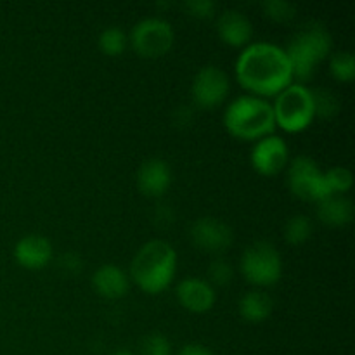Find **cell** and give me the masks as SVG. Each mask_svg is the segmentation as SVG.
Listing matches in <instances>:
<instances>
[{
    "instance_id": "24",
    "label": "cell",
    "mask_w": 355,
    "mask_h": 355,
    "mask_svg": "<svg viewBox=\"0 0 355 355\" xmlns=\"http://www.w3.org/2000/svg\"><path fill=\"white\" fill-rule=\"evenodd\" d=\"M263 14L276 23H288L297 16V7L286 0H267L262 3Z\"/></svg>"
},
{
    "instance_id": "18",
    "label": "cell",
    "mask_w": 355,
    "mask_h": 355,
    "mask_svg": "<svg viewBox=\"0 0 355 355\" xmlns=\"http://www.w3.org/2000/svg\"><path fill=\"white\" fill-rule=\"evenodd\" d=\"M319 220L329 227H345L352 222L354 205L345 196H329L319 203Z\"/></svg>"
},
{
    "instance_id": "25",
    "label": "cell",
    "mask_w": 355,
    "mask_h": 355,
    "mask_svg": "<svg viewBox=\"0 0 355 355\" xmlns=\"http://www.w3.org/2000/svg\"><path fill=\"white\" fill-rule=\"evenodd\" d=\"M232 267L227 260L215 259L208 267V277H210V284H217V286H227L232 281Z\"/></svg>"
},
{
    "instance_id": "10",
    "label": "cell",
    "mask_w": 355,
    "mask_h": 355,
    "mask_svg": "<svg viewBox=\"0 0 355 355\" xmlns=\"http://www.w3.org/2000/svg\"><path fill=\"white\" fill-rule=\"evenodd\" d=\"M290 158V148L279 135H267L259 139L252 149V166L260 175L272 177L283 172Z\"/></svg>"
},
{
    "instance_id": "3",
    "label": "cell",
    "mask_w": 355,
    "mask_h": 355,
    "mask_svg": "<svg viewBox=\"0 0 355 355\" xmlns=\"http://www.w3.org/2000/svg\"><path fill=\"white\" fill-rule=\"evenodd\" d=\"M224 127L232 137L259 141L276 130L272 104L257 96H239L224 111Z\"/></svg>"
},
{
    "instance_id": "12",
    "label": "cell",
    "mask_w": 355,
    "mask_h": 355,
    "mask_svg": "<svg viewBox=\"0 0 355 355\" xmlns=\"http://www.w3.org/2000/svg\"><path fill=\"white\" fill-rule=\"evenodd\" d=\"M177 300L186 311L203 314L214 309L217 293L208 281L200 277H186L177 284Z\"/></svg>"
},
{
    "instance_id": "13",
    "label": "cell",
    "mask_w": 355,
    "mask_h": 355,
    "mask_svg": "<svg viewBox=\"0 0 355 355\" xmlns=\"http://www.w3.org/2000/svg\"><path fill=\"white\" fill-rule=\"evenodd\" d=\"M54 250L51 241L40 234H28L14 246V259L21 267L30 270H40L51 263Z\"/></svg>"
},
{
    "instance_id": "17",
    "label": "cell",
    "mask_w": 355,
    "mask_h": 355,
    "mask_svg": "<svg viewBox=\"0 0 355 355\" xmlns=\"http://www.w3.org/2000/svg\"><path fill=\"white\" fill-rule=\"evenodd\" d=\"M239 315L245 319L246 322H253L259 324L269 319V315L274 311V300L269 293L262 290H252L246 291L238 302Z\"/></svg>"
},
{
    "instance_id": "16",
    "label": "cell",
    "mask_w": 355,
    "mask_h": 355,
    "mask_svg": "<svg viewBox=\"0 0 355 355\" xmlns=\"http://www.w3.org/2000/svg\"><path fill=\"white\" fill-rule=\"evenodd\" d=\"M92 286L97 291V295L110 300L123 298L130 290V277L120 267L113 263H104L94 272Z\"/></svg>"
},
{
    "instance_id": "29",
    "label": "cell",
    "mask_w": 355,
    "mask_h": 355,
    "mask_svg": "<svg viewBox=\"0 0 355 355\" xmlns=\"http://www.w3.org/2000/svg\"><path fill=\"white\" fill-rule=\"evenodd\" d=\"M111 355H134V354L128 352V350H116V352L111 354Z\"/></svg>"
},
{
    "instance_id": "11",
    "label": "cell",
    "mask_w": 355,
    "mask_h": 355,
    "mask_svg": "<svg viewBox=\"0 0 355 355\" xmlns=\"http://www.w3.org/2000/svg\"><path fill=\"white\" fill-rule=\"evenodd\" d=\"M191 241L201 252L218 255L224 253L234 241L232 229L215 217H203L191 225Z\"/></svg>"
},
{
    "instance_id": "7",
    "label": "cell",
    "mask_w": 355,
    "mask_h": 355,
    "mask_svg": "<svg viewBox=\"0 0 355 355\" xmlns=\"http://www.w3.org/2000/svg\"><path fill=\"white\" fill-rule=\"evenodd\" d=\"M175 42V31L168 21L162 17L141 19L128 35V44L144 59H158L168 54Z\"/></svg>"
},
{
    "instance_id": "8",
    "label": "cell",
    "mask_w": 355,
    "mask_h": 355,
    "mask_svg": "<svg viewBox=\"0 0 355 355\" xmlns=\"http://www.w3.org/2000/svg\"><path fill=\"white\" fill-rule=\"evenodd\" d=\"M288 187L297 198L304 201L321 203L329 198L324 172L309 156H297L288 166Z\"/></svg>"
},
{
    "instance_id": "28",
    "label": "cell",
    "mask_w": 355,
    "mask_h": 355,
    "mask_svg": "<svg viewBox=\"0 0 355 355\" xmlns=\"http://www.w3.org/2000/svg\"><path fill=\"white\" fill-rule=\"evenodd\" d=\"M179 355H214V352L205 345H200V343H191V345L184 347Z\"/></svg>"
},
{
    "instance_id": "2",
    "label": "cell",
    "mask_w": 355,
    "mask_h": 355,
    "mask_svg": "<svg viewBox=\"0 0 355 355\" xmlns=\"http://www.w3.org/2000/svg\"><path fill=\"white\" fill-rule=\"evenodd\" d=\"M177 272V252L170 243L153 239L142 245L130 263V277L144 293L158 295L172 284Z\"/></svg>"
},
{
    "instance_id": "20",
    "label": "cell",
    "mask_w": 355,
    "mask_h": 355,
    "mask_svg": "<svg viewBox=\"0 0 355 355\" xmlns=\"http://www.w3.org/2000/svg\"><path fill=\"white\" fill-rule=\"evenodd\" d=\"M312 220L307 215H295L284 225V239H286L290 245L300 246L305 241H309V238L312 236Z\"/></svg>"
},
{
    "instance_id": "27",
    "label": "cell",
    "mask_w": 355,
    "mask_h": 355,
    "mask_svg": "<svg viewBox=\"0 0 355 355\" xmlns=\"http://www.w3.org/2000/svg\"><path fill=\"white\" fill-rule=\"evenodd\" d=\"M184 9L189 16L198 17V19H208L215 14L217 3L214 0H189V2H184Z\"/></svg>"
},
{
    "instance_id": "14",
    "label": "cell",
    "mask_w": 355,
    "mask_h": 355,
    "mask_svg": "<svg viewBox=\"0 0 355 355\" xmlns=\"http://www.w3.org/2000/svg\"><path fill=\"white\" fill-rule=\"evenodd\" d=\"M172 184V170L162 158H151L141 165L137 172V187L144 196L159 198Z\"/></svg>"
},
{
    "instance_id": "1",
    "label": "cell",
    "mask_w": 355,
    "mask_h": 355,
    "mask_svg": "<svg viewBox=\"0 0 355 355\" xmlns=\"http://www.w3.org/2000/svg\"><path fill=\"white\" fill-rule=\"evenodd\" d=\"M236 78L250 96L272 97L293 83V69L283 47L270 42L248 44L236 61Z\"/></svg>"
},
{
    "instance_id": "26",
    "label": "cell",
    "mask_w": 355,
    "mask_h": 355,
    "mask_svg": "<svg viewBox=\"0 0 355 355\" xmlns=\"http://www.w3.org/2000/svg\"><path fill=\"white\" fill-rule=\"evenodd\" d=\"M141 355H172V345L166 336L153 333L142 340Z\"/></svg>"
},
{
    "instance_id": "22",
    "label": "cell",
    "mask_w": 355,
    "mask_h": 355,
    "mask_svg": "<svg viewBox=\"0 0 355 355\" xmlns=\"http://www.w3.org/2000/svg\"><path fill=\"white\" fill-rule=\"evenodd\" d=\"M324 180L331 196H342V194L349 193L354 184L352 172L343 166H333V168L326 170Z\"/></svg>"
},
{
    "instance_id": "9",
    "label": "cell",
    "mask_w": 355,
    "mask_h": 355,
    "mask_svg": "<svg viewBox=\"0 0 355 355\" xmlns=\"http://www.w3.org/2000/svg\"><path fill=\"white\" fill-rule=\"evenodd\" d=\"M231 83H229L227 75L222 68L215 64L203 66L196 73L191 85V94L193 101L200 110H214L220 106L229 96Z\"/></svg>"
},
{
    "instance_id": "19",
    "label": "cell",
    "mask_w": 355,
    "mask_h": 355,
    "mask_svg": "<svg viewBox=\"0 0 355 355\" xmlns=\"http://www.w3.org/2000/svg\"><path fill=\"white\" fill-rule=\"evenodd\" d=\"M97 44H99L103 54L110 55V58H116V55L123 54L125 49H127L128 37L121 28L107 26L101 31Z\"/></svg>"
},
{
    "instance_id": "23",
    "label": "cell",
    "mask_w": 355,
    "mask_h": 355,
    "mask_svg": "<svg viewBox=\"0 0 355 355\" xmlns=\"http://www.w3.org/2000/svg\"><path fill=\"white\" fill-rule=\"evenodd\" d=\"M312 97H314L315 116L331 118L338 113L340 103L333 92L326 89H315L312 90Z\"/></svg>"
},
{
    "instance_id": "15",
    "label": "cell",
    "mask_w": 355,
    "mask_h": 355,
    "mask_svg": "<svg viewBox=\"0 0 355 355\" xmlns=\"http://www.w3.org/2000/svg\"><path fill=\"white\" fill-rule=\"evenodd\" d=\"M217 33L225 45L246 47L253 37V26L241 10L229 9L218 16Z\"/></svg>"
},
{
    "instance_id": "6",
    "label": "cell",
    "mask_w": 355,
    "mask_h": 355,
    "mask_svg": "<svg viewBox=\"0 0 355 355\" xmlns=\"http://www.w3.org/2000/svg\"><path fill=\"white\" fill-rule=\"evenodd\" d=\"M239 270L253 286L269 288L283 276V259L272 243L255 241L243 252Z\"/></svg>"
},
{
    "instance_id": "21",
    "label": "cell",
    "mask_w": 355,
    "mask_h": 355,
    "mask_svg": "<svg viewBox=\"0 0 355 355\" xmlns=\"http://www.w3.org/2000/svg\"><path fill=\"white\" fill-rule=\"evenodd\" d=\"M329 73L342 83H350L355 78V58L352 52L342 51L329 58Z\"/></svg>"
},
{
    "instance_id": "5",
    "label": "cell",
    "mask_w": 355,
    "mask_h": 355,
    "mask_svg": "<svg viewBox=\"0 0 355 355\" xmlns=\"http://www.w3.org/2000/svg\"><path fill=\"white\" fill-rule=\"evenodd\" d=\"M276 127L288 134H298L311 127L315 118L312 90L304 83H291L277 94L272 104Z\"/></svg>"
},
{
    "instance_id": "4",
    "label": "cell",
    "mask_w": 355,
    "mask_h": 355,
    "mask_svg": "<svg viewBox=\"0 0 355 355\" xmlns=\"http://www.w3.org/2000/svg\"><path fill=\"white\" fill-rule=\"evenodd\" d=\"M331 47L333 38L324 24L309 23L302 28L284 49L293 69V80H298V83L309 82L315 68L331 54Z\"/></svg>"
}]
</instances>
